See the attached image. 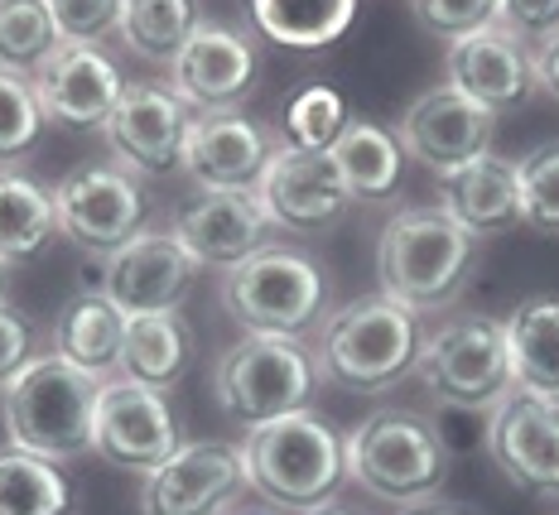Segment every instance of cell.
Segmentation results:
<instances>
[{"label": "cell", "instance_id": "6da1fadb", "mask_svg": "<svg viewBox=\"0 0 559 515\" xmlns=\"http://www.w3.org/2000/svg\"><path fill=\"white\" fill-rule=\"evenodd\" d=\"M247 491L280 515H309L337 501L347 482V439L337 434L319 409H289V415L255 424L241 439Z\"/></svg>", "mask_w": 559, "mask_h": 515}, {"label": "cell", "instance_id": "7a4b0ae2", "mask_svg": "<svg viewBox=\"0 0 559 515\" xmlns=\"http://www.w3.org/2000/svg\"><path fill=\"white\" fill-rule=\"evenodd\" d=\"M477 245L439 207H401L377 231V285L415 319L444 313L468 289Z\"/></svg>", "mask_w": 559, "mask_h": 515}, {"label": "cell", "instance_id": "3957f363", "mask_svg": "<svg viewBox=\"0 0 559 515\" xmlns=\"http://www.w3.org/2000/svg\"><path fill=\"white\" fill-rule=\"evenodd\" d=\"M102 381L78 371L58 352H34L15 381L0 391L5 439L49 463H73L92 453V419H97Z\"/></svg>", "mask_w": 559, "mask_h": 515}, {"label": "cell", "instance_id": "277c9868", "mask_svg": "<svg viewBox=\"0 0 559 515\" xmlns=\"http://www.w3.org/2000/svg\"><path fill=\"white\" fill-rule=\"evenodd\" d=\"M419 343H425V323L386 295H371L343 303L323 319L313 367L343 391L381 395L415 371Z\"/></svg>", "mask_w": 559, "mask_h": 515}, {"label": "cell", "instance_id": "5b68a950", "mask_svg": "<svg viewBox=\"0 0 559 515\" xmlns=\"http://www.w3.org/2000/svg\"><path fill=\"white\" fill-rule=\"evenodd\" d=\"M347 439V482L386 506H425L449 482V453L435 424L411 409H377Z\"/></svg>", "mask_w": 559, "mask_h": 515}, {"label": "cell", "instance_id": "8992f818", "mask_svg": "<svg viewBox=\"0 0 559 515\" xmlns=\"http://www.w3.org/2000/svg\"><path fill=\"white\" fill-rule=\"evenodd\" d=\"M227 319L255 337H299L329 309V275L299 245H265L217 285Z\"/></svg>", "mask_w": 559, "mask_h": 515}, {"label": "cell", "instance_id": "52a82bcc", "mask_svg": "<svg viewBox=\"0 0 559 515\" xmlns=\"http://www.w3.org/2000/svg\"><path fill=\"white\" fill-rule=\"evenodd\" d=\"M319 385V367L313 352L299 337H255L241 333L237 343L217 357L213 391L227 419H237L241 429L271 424V419L305 409Z\"/></svg>", "mask_w": 559, "mask_h": 515}, {"label": "cell", "instance_id": "ba28073f", "mask_svg": "<svg viewBox=\"0 0 559 515\" xmlns=\"http://www.w3.org/2000/svg\"><path fill=\"white\" fill-rule=\"evenodd\" d=\"M415 376L444 405L497 409L511 395V361H507L502 319L463 313V319L439 323L435 333H425V343H419Z\"/></svg>", "mask_w": 559, "mask_h": 515}, {"label": "cell", "instance_id": "9c48e42d", "mask_svg": "<svg viewBox=\"0 0 559 515\" xmlns=\"http://www.w3.org/2000/svg\"><path fill=\"white\" fill-rule=\"evenodd\" d=\"M183 448V424L169 405V391L140 385L126 376L102 381L97 419H92V453L121 472L150 477Z\"/></svg>", "mask_w": 559, "mask_h": 515}, {"label": "cell", "instance_id": "30bf717a", "mask_svg": "<svg viewBox=\"0 0 559 515\" xmlns=\"http://www.w3.org/2000/svg\"><path fill=\"white\" fill-rule=\"evenodd\" d=\"M255 203L265 221L289 237H323L353 213V189L329 149L280 145L255 183Z\"/></svg>", "mask_w": 559, "mask_h": 515}, {"label": "cell", "instance_id": "8fae6325", "mask_svg": "<svg viewBox=\"0 0 559 515\" xmlns=\"http://www.w3.org/2000/svg\"><path fill=\"white\" fill-rule=\"evenodd\" d=\"M53 213L58 237L92 255H111L135 231H145L150 203L135 173L116 169V164H78L53 183Z\"/></svg>", "mask_w": 559, "mask_h": 515}, {"label": "cell", "instance_id": "7c38bea8", "mask_svg": "<svg viewBox=\"0 0 559 515\" xmlns=\"http://www.w3.org/2000/svg\"><path fill=\"white\" fill-rule=\"evenodd\" d=\"M189 125L193 111L174 97V87H165V82H126L102 135H107L116 155V169L135 173V179H165V173L183 169Z\"/></svg>", "mask_w": 559, "mask_h": 515}, {"label": "cell", "instance_id": "4fadbf2b", "mask_svg": "<svg viewBox=\"0 0 559 515\" xmlns=\"http://www.w3.org/2000/svg\"><path fill=\"white\" fill-rule=\"evenodd\" d=\"M241 491H247L241 448L217 439H183V448L145 477L140 515H227L241 506Z\"/></svg>", "mask_w": 559, "mask_h": 515}, {"label": "cell", "instance_id": "5bb4252c", "mask_svg": "<svg viewBox=\"0 0 559 515\" xmlns=\"http://www.w3.org/2000/svg\"><path fill=\"white\" fill-rule=\"evenodd\" d=\"M487 453H492L497 472H502L521 496L559 506V405L555 400L511 391L507 400L492 409Z\"/></svg>", "mask_w": 559, "mask_h": 515}, {"label": "cell", "instance_id": "9a60e30c", "mask_svg": "<svg viewBox=\"0 0 559 515\" xmlns=\"http://www.w3.org/2000/svg\"><path fill=\"white\" fill-rule=\"evenodd\" d=\"M198 265L189 261V251L179 245L174 231H135L126 245H116L111 255H102L97 285L126 319L140 313H169L189 299Z\"/></svg>", "mask_w": 559, "mask_h": 515}, {"label": "cell", "instance_id": "2e32d148", "mask_svg": "<svg viewBox=\"0 0 559 515\" xmlns=\"http://www.w3.org/2000/svg\"><path fill=\"white\" fill-rule=\"evenodd\" d=\"M401 149L411 155L419 169L429 173H449L459 164H468L477 155H487L497 140V116L487 107L468 101L459 87L439 82V87L419 92L411 101V111L401 116Z\"/></svg>", "mask_w": 559, "mask_h": 515}, {"label": "cell", "instance_id": "e0dca14e", "mask_svg": "<svg viewBox=\"0 0 559 515\" xmlns=\"http://www.w3.org/2000/svg\"><path fill=\"white\" fill-rule=\"evenodd\" d=\"M255 73H261V58H255V44L247 34L203 20L169 63V87L193 116H207L237 107L255 87Z\"/></svg>", "mask_w": 559, "mask_h": 515}, {"label": "cell", "instance_id": "ac0fdd59", "mask_svg": "<svg viewBox=\"0 0 559 515\" xmlns=\"http://www.w3.org/2000/svg\"><path fill=\"white\" fill-rule=\"evenodd\" d=\"M275 149L280 145L265 121L241 111H207L189 125L183 169L203 193H255Z\"/></svg>", "mask_w": 559, "mask_h": 515}, {"label": "cell", "instance_id": "d6986e66", "mask_svg": "<svg viewBox=\"0 0 559 515\" xmlns=\"http://www.w3.org/2000/svg\"><path fill=\"white\" fill-rule=\"evenodd\" d=\"M29 77L44 116L68 131H102L126 92L121 68L102 53V44H58Z\"/></svg>", "mask_w": 559, "mask_h": 515}, {"label": "cell", "instance_id": "ffe728a7", "mask_svg": "<svg viewBox=\"0 0 559 515\" xmlns=\"http://www.w3.org/2000/svg\"><path fill=\"white\" fill-rule=\"evenodd\" d=\"M174 237L189 251L198 271H237L255 251L271 245V221H265L255 193H198L179 217H174Z\"/></svg>", "mask_w": 559, "mask_h": 515}, {"label": "cell", "instance_id": "44dd1931", "mask_svg": "<svg viewBox=\"0 0 559 515\" xmlns=\"http://www.w3.org/2000/svg\"><path fill=\"white\" fill-rule=\"evenodd\" d=\"M449 87H459L468 101L487 107L492 116L516 111L535 92V49L507 34L502 25L477 29L468 39L449 44Z\"/></svg>", "mask_w": 559, "mask_h": 515}, {"label": "cell", "instance_id": "7402d4cb", "mask_svg": "<svg viewBox=\"0 0 559 515\" xmlns=\"http://www.w3.org/2000/svg\"><path fill=\"white\" fill-rule=\"evenodd\" d=\"M439 189V213L459 221L473 241L507 237L521 227V189H516V159L502 155H477L449 173H435Z\"/></svg>", "mask_w": 559, "mask_h": 515}, {"label": "cell", "instance_id": "603a6c76", "mask_svg": "<svg viewBox=\"0 0 559 515\" xmlns=\"http://www.w3.org/2000/svg\"><path fill=\"white\" fill-rule=\"evenodd\" d=\"M511 391L559 405V295H531L502 319Z\"/></svg>", "mask_w": 559, "mask_h": 515}, {"label": "cell", "instance_id": "cb8c5ba5", "mask_svg": "<svg viewBox=\"0 0 559 515\" xmlns=\"http://www.w3.org/2000/svg\"><path fill=\"white\" fill-rule=\"evenodd\" d=\"M121 343H126V313L102 295V289H83L78 299L63 303L53 319V343L49 352L73 361L78 371L97 381H111L121 371Z\"/></svg>", "mask_w": 559, "mask_h": 515}, {"label": "cell", "instance_id": "d4e9b609", "mask_svg": "<svg viewBox=\"0 0 559 515\" xmlns=\"http://www.w3.org/2000/svg\"><path fill=\"white\" fill-rule=\"evenodd\" d=\"M189 361H193V327L183 323L179 309L126 319L121 371H116V376L140 381V385H155V391H169V385L183 381Z\"/></svg>", "mask_w": 559, "mask_h": 515}, {"label": "cell", "instance_id": "484cf974", "mask_svg": "<svg viewBox=\"0 0 559 515\" xmlns=\"http://www.w3.org/2000/svg\"><path fill=\"white\" fill-rule=\"evenodd\" d=\"M329 155L337 159V169H343L347 189H353V203H386V197H395V189H401L405 149L386 125L347 116V125L329 145Z\"/></svg>", "mask_w": 559, "mask_h": 515}, {"label": "cell", "instance_id": "4316f807", "mask_svg": "<svg viewBox=\"0 0 559 515\" xmlns=\"http://www.w3.org/2000/svg\"><path fill=\"white\" fill-rule=\"evenodd\" d=\"M53 237H58L53 193L29 173L0 169V261L10 271L39 261Z\"/></svg>", "mask_w": 559, "mask_h": 515}, {"label": "cell", "instance_id": "83f0119b", "mask_svg": "<svg viewBox=\"0 0 559 515\" xmlns=\"http://www.w3.org/2000/svg\"><path fill=\"white\" fill-rule=\"evenodd\" d=\"M357 20V0H251V25L280 49L319 53Z\"/></svg>", "mask_w": 559, "mask_h": 515}, {"label": "cell", "instance_id": "f1b7e54d", "mask_svg": "<svg viewBox=\"0 0 559 515\" xmlns=\"http://www.w3.org/2000/svg\"><path fill=\"white\" fill-rule=\"evenodd\" d=\"M73 482L63 467L0 443V515H73Z\"/></svg>", "mask_w": 559, "mask_h": 515}, {"label": "cell", "instance_id": "f546056e", "mask_svg": "<svg viewBox=\"0 0 559 515\" xmlns=\"http://www.w3.org/2000/svg\"><path fill=\"white\" fill-rule=\"evenodd\" d=\"M198 25H203L198 0H126L116 39L126 44V53L169 68Z\"/></svg>", "mask_w": 559, "mask_h": 515}, {"label": "cell", "instance_id": "4dcf8cb0", "mask_svg": "<svg viewBox=\"0 0 559 515\" xmlns=\"http://www.w3.org/2000/svg\"><path fill=\"white\" fill-rule=\"evenodd\" d=\"M58 44L63 34L49 15V0H0V68L29 77Z\"/></svg>", "mask_w": 559, "mask_h": 515}, {"label": "cell", "instance_id": "1f68e13d", "mask_svg": "<svg viewBox=\"0 0 559 515\" xmlns=\"http://www.w3.org/2000/svg\"><path fill=\"white\" fill-rule=\"evenodd\" d=\"M49 131V116L39 107L34 77L0 68V164L34 155V145Z\"/></svg>", "mask_w": 559, "mask_h": 515}, {"label": "cell", "instance_id": "d6a6232c", "mask_svg": "<svg viewBox=\"0 0 559 515\" xmlns=\"http://www.w3.org/2000/svg\"><path fill=\"white\" fill-rule=\"evenodd\" d=\"M280 125H285V145L329 149L337 140V131L347 125V101H343V92L329 87V82H309V87H299L295 97H289Z\"/></svg>", "mask_w": 559, "mask_h": 515}, {"label": "cell", "instance_id": "836d02e7", "mask_svg": "<svg viewBox=\"0 0 559 515\" xmlns=\"http://www.w3.org/2000/svg\"><path fill=\"white\" fill-rule=\"evenodd\" d=\"M516 189L521 221L559 237V140H545V145H535L516 159Z\"/></svg>", "mask_w": 559, "mask_h": 515}, {"label": "cell", "instance_id": "e575fe53", "mask_svg": "<svg viewBox=\"0 0 559 515\" xmlns=\"http://www.w3.org/2000/svg\"><path fill=\"white\" fill-rule=\"evenodd\" d=\"M419 29H429L435 39H468L477 29L497 25V0H411Z\"/></svg>", "mask_w": 559, "mask_h": 515}, {"label": "cell", "instance_id": "d590c367", "mask_svg": "<svg viewBox=\"0 0 559 515\" xmlns=\"http://www.w3.org/2000/svg\"><path fill=\"white\" fill-rule=\"evenodd\" d=\"M126 0H49V15L63 44H102L121 29Z\"/></svg>", "mask_w": 559, "mask_h": 515}, {"label": "cell", "instance_id": "8d00e7d4", "mask_svg": "<svg viewBox=\"0 0 559 515\" xmlns=\"http://www.w3.org/2000/svg\"><path fill=\"white\" fill-rule=\"evenodd\" d=\"M429 424H435L439 448H444L449 458H463V453H473V448H487L492 409H473V405H444V400H435V415H429Z\"/></svg>", "mask_w": 559, "mask_h": 515}, {"label": "cell", "instance_id": "74e56055", "mask_svg": "<svg viewBox=\"0 0 559 515\" xmlns=\"http://www.w3.org/2000/svg\"><path fill=\"white\" fill-rule=\"evenodd\" d=\"M497 25L526 49H540L559 34V0H497Z\"/></svg>", "mask_w": 559, "mask_h": 515}, {"label": "cell", "instance_id": "f35d334b", "mask_svg": "<svg viewBox=\"0 0 559 515\" xmlns=\"http://www.w3.org/2000/svg\"><path fill=\"white\" fill-rule=\"evenodd\" d=\"M34 357V319L15 303H0V391L25 371V361Z\"/></svg>", "mask_w": 559, "mask_h": 515}, {"label": "cell", "instance_id": "ab89813d", "mask_svg": "<svg viewBox=\"0 0 559 515\" xmlns=\"http://www.w3.org/2000/svg\"><path fill=\"white\" fill-rule=\"evenodd\" d=\"M535 87H545L559 101V34L535 49Z\"/></svg>", "mask_w": 559, "mask_h": 515}, {"label": "cell", "instance_id": "60d3db41", "mask_svg": "<svg viewBox=\"0 0 559 515\" xmlns=\"http://www.w3.org/2000/svg\"><path fill=\"white\" fill-rule=\"evenodd\" d=\"M401 515H468V511H459V506H435V501H425V506H405Z\"/></svg>", "mask_w": 559, "mask_h": 515}, {"label": "cell", "instance_id": "b9f144b4", "mask_svg": "<svg viewBox=\"0 0 559 515\" xmlns=\"http://www.w3.org/2000/svg\"><path fill=\"white\" fill-rule=\"evenodd\" d=\"M227 515H275L271 506H231Z\"/></svg>", "mask_w": 559, "mask_h": 515}, {"label": "cell", "instance_id": "7bdbcfd3", "mask_svg": "<svg viewBox=\"0 0 559 515\" xmlns=\"http://www.w3.org/2000/svg\"><path fill=\"white\" fill-rule=\"evenodd\" d=\"M5 299H10V265L0 261V303H5Z\"/></svg>", "mask_w": 559, "mask_h": 515}, {"label": "cell", "instance_id": "ee69618b", "mask_svg": "<svg viewBox=\"0 0 559 515\" xmlns=\"http://www.w3.org/2000/svg\"><path fill=\"white\" fill-rule=\"evenodd\" d=\"M309 515H357V511H347V506H337V501H333V506H323V511H309Z\"/></svg>", "mask_w": 559, "mask_h": 515}]
</instances>
